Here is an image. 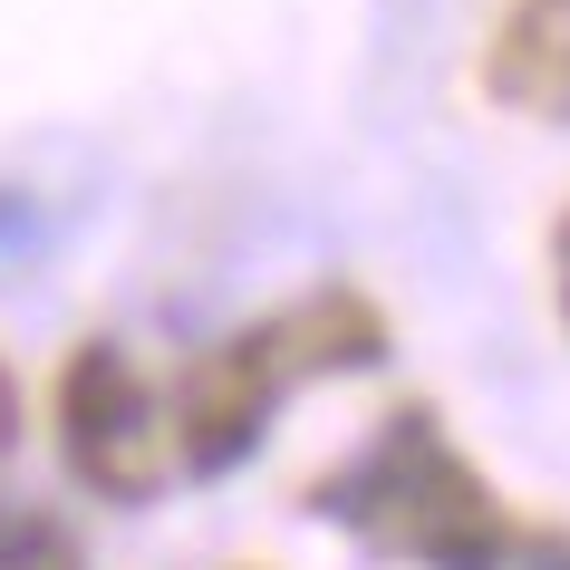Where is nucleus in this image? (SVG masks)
I'll return each mask as SVG.
<instances>
[{
    "label": "nucleus",
    "mask_w": 570,
    "mask_h": 570,
    "mask_svg": "<svg viewBox=\"0 0 570 570\" xmlns=\"http://www.w3.org/2000/svg\"><path fill=\"white\" fill-rule=\"evenodd\" d=\"M551 301H561V320H570V213L551 223Z\"/></svg>",
    "instance_id": "nucleus-7"
},
{
    "label": "nucleus",
    "mask_w": 570,
    "mask_h": 570,
    "mask_svg": "<svg viewBox=\"0 0 570 570\" xmlns=\"http://www.w3.org/2000/svg\"><path fill=\"white\" fill-rule=\"evenodd\" d=\"M59 454L107 503H155L175 474V396H155L126 338H78L59 367Z\"/></svg>",
    "instance_id": "nucleus-3"
},
{
    "label": "nucleus",
    "mask_w": 570,
    "mask_h": 570,
    "mask_svg": "<svg viewBox=\"0 0 570 570\" xmlns=\"http://www.w3.org/2000/svg\"><path fill=\"white\" fill-rule=\"evenodd\" d=\"M309 503L330 512L338 532H358L367 551L416 561V570H503L512 561L503 493L454 454V435H445L435 406L377 416V435H367L338 474H320Z\"/></svg>",
    "instance_id": "nucleus-2"
},
{
    "label": "nucleus",
    "mask_w": 570,
    "mask_h": 570,
    "mask_svg": "<svg viewBox=\"0 0 570 570\" xmlns=\"http://www.w3.org/2000/svg\"><path fill=\"white\" fill-rule=\"evenodd\" d=\"M10 435H20V387H10V367H0V454H10Z\"/></svg>",
    "instance_id": "nucleus-8"
},
{
    "label": "nucleus",
    "mask_w": 570,
    "mask_h": 570,
    "mask_svg": "<svg viewBox=\"0 0 570 570\" xmlns=\"http://www.w3.org/2000/svg\"><path fill=\"white\" fill-rule=\"evenodd\" d=\"M483 97L541 126H570V0H503L483 39Z\"/></svg>",
    "instance_id": "nucleus-4"
},
{
    "label": "nucleus",
    "mask_w": 570,
    "mask_h": 570,
    "mask_svg": "<svg viewBox=\"0 0 570 570\" xmlns=\"http://www.w3.org/2000/svg\"><path fill=\"white\" fill-rule=\"evenodd\" d=\"M0 570H88L78 532L39 503H0Z\"/></svg>",
    "instance_id": "nucleus-5"
},
{
    "label": "nucleus",
    "mask_w": 570,
    "mask_h": 570,
    "mask_svg": "<svg viewBox=\"0 0 570 570\" xmlns=\"http://www.w3.org/2000/svg\"><path fill=\"white\" fill-rule=\"evenodd\" d=\"M387 358V320L367 291L330 281V291H301L271 320L213 338L204 358L184 367L175 387V474H233L242 454L262 445V425L291 406L320 377H358V367Z\"/></svg>",
    "instance_id": "nucleus-1"
},
{
    "label": "nucleus",
    "mask_w": 570,
    "mask_h": 570,
    "mask_svg": "<svg viewBox=\"0 0 570 570\" xmlns=\"http://www.w3.org/2000/svg\"><path fill=\"white\" fill-rule=\"evenodd\" d=\"M512 551H522V570H570V532H512Z\"/></svg>",
    "instance_id": "nucleus-6"
}]
</instances>
